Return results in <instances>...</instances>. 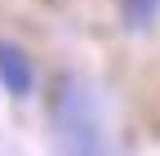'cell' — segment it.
Returning <instances> with one entry per match:
<instances>
[{"label": "cell", "mask_w": 160, "mask_h": 156, "mask_svg": "<svg viewBox=\"0 0 160 156\" xmlns=\"http://www.w3.org/2000/svg\"><path fill=\"white\" fill-rule=\"evenodd\" d=\"M53 129H58V156H111L102 107L80 81H62L53 98Z\"/></svg>", "instance_id": "obj_1"}, {"label": "cell", "mask_w": 160, "mask_h": 156, "mask_svg": "<svg viewBox=\"0 0 160 156\" xmlns=\"http://www.w3.org/2000/svg\"><path fill=\"white\" fill-rule=\"evenodd\" d=\"M0 81H5L9 94H27L31 89V63L13 45H0Z\"/></svg>", "instance_id": "obj_2"}]
</instances>
